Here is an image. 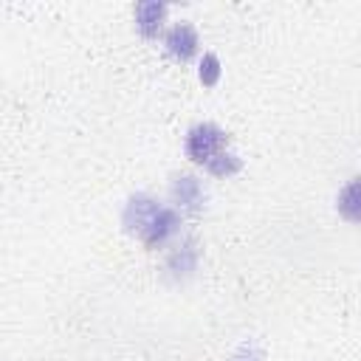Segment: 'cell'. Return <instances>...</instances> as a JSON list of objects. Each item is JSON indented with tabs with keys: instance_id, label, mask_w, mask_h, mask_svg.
I'll return each mask as SVG.
<instances>
[{
	"instance_id": "1",
	"label": "cell",
	"mask_w": 361,
	"mask_h": 361,
	"mask_svg": "<svg viewBox=\"0 0 361 361\" xmlns=\"http://www.w3.org/2000/svg\"><path fill=\"white\" fill-rule=\"evenodd\" d=\"M226 141H228V135H226L217 124H197V127H192L189 135H186V155H189L195 164L209 166V161L223 152Z\"/></svg>"
},
{
	"instance_id": "5",
	"label": "cell",
	"mask_w": 361,
	"mask_h": 361,
	"mask_svg": "<svg viewBox=\"0 0 361 361\" xmlns=\"http://www.w3.org/2000/svg\"><path fill=\"white\" fill-rule=\"evenodd\" d=\"M164 17H166V6L164 3H138L135 6V23H138V31L144 37H158L161 25H164Z\"/></svg>"
},
{
	"instance_id": "4",
	"label": "cell",
	"mask_w": 361,
	"mask_h": 361,
	"mask_svg": "<svg viewBox=\"0 0 361 361\" xmlns=\"http://www.w3.org/2000/svg\"><path fill=\"white\" fill-rule=\"evenodd\" d=\"M175 228H178V214H175L172 209H164V206H161V212L152 217V223L147 226V231L141 234V240H144V245L155 248V245H161L169 234H175Z\"/></svg>"
},
{
	"instance_id": "7",
	"label": "cell",
	"mask_w": 361,
	"mask_h": 361,
	"mask_svg": "<svg viewBox=\"0 0 361 361\" xmlns=\"http://www.w3.org/2000/svg\"><path fill=\"white\" fill-rule=\"evenodd\" d=\"M175 197L183 203V206H189V209H197L200 203H203V189H200V183H197V178H175Z\"/></svg>"
},
{
	"instance_id": "3",
	"label": "cell",
	"mask_w": 361,
	"mask_h": 361,
	"mask_svg": "<svg viewBox=\"0 0 361 361\" xmlns=\"http://www.w3.org/2000/svg\"><path fill=\"white\" fill-rule=\"evenodd\" d=\"M166 48L172 56L178 59H189L195 51H197V34L189 23H178L166 31Z\"/></svg>"
},
{
	"instance_id": "9",
	"label": "cell",
	"mask_w": 361,
	"mask_h": 361,
	"mask_svg": "<svg viewBox=\"0 0 361 361\" xmlns=\"http://www.w3.org/2000/svg\"><path fill=\"white\" fill-rule=\"evenodd\" d=\"M217 79H220V59H217L214 54H206V56L200 59V82H203L206 87H214Z\"/></svg>"
},
{
	"instance_id": "2",
	"label": "cell",
	"mask_w": 361,
	"mask_h": 361,
	"mask_svg": "<svg viewBox=\"0 0 361 361\" xmlns=\"http://www.w3.org/2000/svg\"><path fill=\"white\" fill-rule=\"evenodd\" d=\"M158 212H161V206H158L152 197H147V195L133 197V200L127 203V212H124V226H127V231H138V237H141Z\"/></svg>"
},
{
	"instance_id": "8",
	"label": "cell",
	"mask_w": 361,
	"mask_h": 361,
	"mask_svg": "<svg viewBox=\"0 0 361 361\" xmlns=\"http://www.w3.org/2000/svg\"><path fill=\"white\" fill-rule=\"evenodd\" d=\"M240 166H243V161H240L234 152H226V149H223L220 155H214V158L209 161V166H206V169H209V172H214V175H226V178H228V175L240 172Z\"/></svg>"
},
{
	"instance_id": "6",
	"label": "cell",
	"mask_w": 361,
	"mask_h": 361,
	"mask_svg": "<svg viewBox=\"0 0 361 361\" xmlns=\"http://www.w3.org/2000/svg\"><path fill=\"white\" fill-rule=\"evenodd\" d=\"M336 206H338L341 217H347V220H353V223H361V178L350 180V183L341 189Z\"/></svg>"
}]
</instances>
